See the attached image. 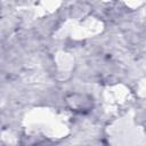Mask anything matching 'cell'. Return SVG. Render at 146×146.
Returning a JSON list of instances; mask_svg holds the SVG:
<instances>
[{
	"label": "cell",
	"instance_id": "6da1fadb",
	"mask_svg": "<svg viewBox=\"0 0 146 146\" xmlns=\"http://www.w3.org/2000/svg\"><path fill=\"white\" fill-rule=\"evenodd\" d=\"M66 103L73 111H78V112H87L90 111L92 107L91 98L81 94L68 95L66 97Z\"/></svg>",
	"mask_w": 146,
	"mask_h": 146
}]
</instances>
